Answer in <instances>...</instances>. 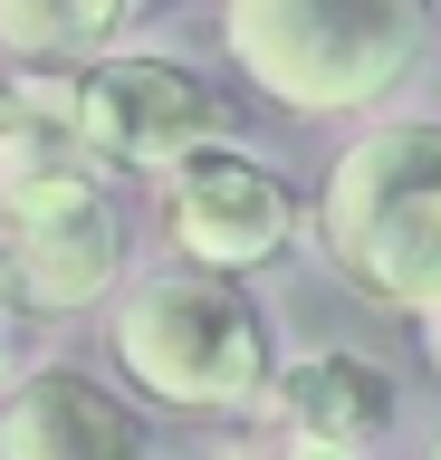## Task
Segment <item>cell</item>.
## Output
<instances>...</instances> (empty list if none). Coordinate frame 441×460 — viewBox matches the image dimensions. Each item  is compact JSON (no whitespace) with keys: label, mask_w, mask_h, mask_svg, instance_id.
<instances>
[{"label":"cell","mask_w":441,"mask_h":460,"mask_svg":"<svg viewBox=\"0 0 441 460\" xmlns=\"http://www.w3.org/2000/svg\"><path fill=\"white\" fill-rule=\"evenodd\" d=\"M106 355L154 412H269L278 394V336L250 307V288L221 269H135L106 307Z\"/></svg>","instance_id":"6da1fadb"},{"label":"cell","mask_w":441,"mask_h":460,"mask_svg":"<svg viewBox=\"0 0 441 460\" xmlns=\"http://www.w3.org/2000/svg\"><path fill=\"white\" fill-rule=\"evenodd\" d=\"M422 460H441V431H432V451H422Z\"/></svg>","instance_id":"5bb4252c"},{"label":"cell","mask_w":441,"mask_h":460,"mask_svg":"<svg viewBox=\"0 0 441 460\" xmlns=\"http://www.w3.org/2000/svg\"><path fill=\"white\" fill-rule=\"evenodd\" d=\"M317 230L375 307L441 316V125L432 115H375L336 154Z\"/></svg>","instance_id":"3957f363"},{"label":"cell","mask_w":441,"mask_h":460,"mask_svg":"<svg viewBox=\"0 0 441 460\" xmlns=\"http://www.w3.org/2000/svg\"><path fill=\"white\" fill-rule=\"evenodd\" d=\"M77 106H87L96 164L145 172V182H163L192 144L231 135L221 86H211L192 58H173V49H106V58H87V67H77Z\"/></svg>","instance_id":"5b68a950"},{"label":"cell","mask_w":441,"mask_h":460,"mask_svg":"<svg viewBox=\"0 0 441 460\" xmlns=\"http://www.w3.org/2000/svg\"><path fill=\"white\" fill-rule=\"evenodd\" d=\"M154 192H163V230H173V250L192 259V269H221V279H250V269H269V259L297 240V192H288V172L260 164V154L231 144V135L192 144Z\"/></svg>","instance_id":"8992f818"},{"label":"cell","mask_w":441,"mask_h":460,"mask_svg":"<svg viewBox=\"0 0 441 460\" xmlns=\"http://www.w3.org/2000/svg\"><path fill=\"white\" fill-rule=\"evenodd\" d=\"M145 412L87 365H30L0 394V460H145Z\"/></svg>","instance_id":"52a82bcc"},{"label":"cell","mask_w":441,"mask_h":460,"mask_svg":"<svg viewBox=\"0 0 441 460\" xmlns=\"http://www.w3.org/2000/svg\"><path fill=\"white\" fill-rule=\"evenodd\" d=\"M260 460H375V441H326V431H278Z\"/></svg>","instance_id":"8fae6325"},{"label":"cell","mask_w":441,"mask_h":460,"mask_svg":"<svg viewBox=\"0 0 441 460\" xmlns=\"http://www.w3.org/2000/svg\"><path fill=\"white\" fill-rule=\"evenodd\" d=\"M20 384V316H10V288H0V394Z\"/></svg>","instance_id":"7c38bea8"},{"label":"cell","mask_w":441,"mask_h":460,"mask_svg":"<svg viewBox=\"0 0 441 460\" xmlns=\"http://www.w3.org/2000/svg\"><path fill=\"white\" fill-rule=\"evenodd\" d=\"M135 20V0H0V49L30 67H87Z\"/></svg>","instance_id":"30bf717a"},{"label":"cell","mask_w":441,"mask_h":460,"mask_svg":"<svg viewBox=\"0 0 441 460\" xmlns=\"http://www.w3.org/2000/svg\"><path fill=\"white\" fill-rule=\"evenodd\" d=\"M441 39V0H221L240 86L288 115H375Z\"/></svg>","instance_id":"7a4b0ae2"},{"label":"cell","mask_w":441,"mask_h":460,"mask_svg":"<svg viewBox=\"0 0 441 460\" xmlns=\"http://www.w3.org/2000/svg\"><path fill=\"white\" fill-rule=\"evenodd\" d=\"M0 288L30 316H87L125 288V201L96 164L0 192Z\"/></svg>","instance_id":"277c9868"},{"label":"cell","mask_w":441,"mask_h":460,"mask_svg":"<svg viewBox=\"0 0 441 460\" xmlns=\"http://www.w3.org/2000/svg\"><path fill=\"white\" fill-rule=\"evenodd\" d=\"M269 412L288 431H326V441H384L403 394H393V365L355 355V345H317V355H288L278 365V394Z\"/></svg>","instance_id":"ba28073f"},{"label":"cell","mask_w":441,"mask_h":460,"mask_svg":"<svg viewBox=\"0 0 441 460\" xmlns=\"http://www.w3.org/2000/svg\"><path fill=\"white\" fill-rule=\"evenodd\" d=\"M422 345H432V365H441V316H422Z\"/></svg>","instance_id":"4fadbf2b"},{"label":"cell","mask_w":441,"mask_h":460,"mask_svg":"<svg viewBox=\"0 0 441 460\" xmlns=\"http://www.w3.org/2000/svg\"><path fill=\"white\" fill-rule=\"evenodd\" d=\"M96 164L87 144V106H77V67L49 77V67H0V192L10 182H39V172Z\"/></svg>","instance_id":"9c48e42d"}]
</instances>
